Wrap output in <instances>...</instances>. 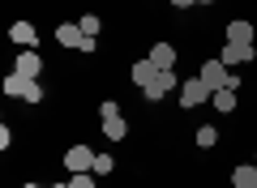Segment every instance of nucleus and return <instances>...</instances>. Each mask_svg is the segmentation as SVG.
<instances>
[{"label":"nucleus","mask_w":257,"mask_h":188,"mask_svg":"<svg viewBox=\"0 0 257 188\" xmlns=\"http://www.w3.org/2000/svg\"><path fill=\"white\" fill-rule=\"evenodd\" d=\"M5 94L26 99V103H43V86H39L35 77H22V73H9V77H5Z\"/></svg>","instance_id":"obj_1"},{"label":"nucleus","mask_w":257,"mask_h":188,"mask_svg":"<svg viewBox=\"0 0 257 188\" xmlns=\"http://www.w3.org/2000/svg\"><path fill=\"white\" fill-rule=\"evenodd\" d=\"M197 77H202V81H206V86H210V90H227V86L236 90V73H231V69H227V64H223V60H206Z\"/></svg>","instance_id":"obj_2"},{"label":"nucleus","mask_w":257,"mask_h":188,"mask_svg":"<svg viewBox=\"0 0 257 188\" xmlns=\"http://www.w3.org/2000/svg\"><path fill=\"white\" fill-rule=\"evenodd\" d=\"M214 90L206 86L202 77H189V81H180V107H202L206 99H210Z\"/></svg>","instance_id":"obj_3"},{"label":"nucleus","mask_w":257,"mask_h":188,"mask_svg":"<svg viewBox=\"0 0 257 188\" xmlns=\"http://www.w3.org/2000/svg\"><path fill=\"white\" fill-rule=\"evenodd\" d=\"M94 167V150L90 145H69V150H64V171H69V175H77V171H90Z\"/></svg>","instance_id":"obj_4"},{"label":"nucleus","mask_w":257,"mask_h":188,"mask_svg":"<svg viewBox=\"0 0 257 188\" xmlns=\"http://www.w3.org/2000/svg\"><path fill=\"white\" fill-rule=\"evenodd\" d=\"M219 60L227 64H253L257 60V52H253V43H223V52H219Z\"/></svg>","instance_id":"obj_5"},{"label":"nucleus","mask_w":257,"mask_h":188,"mask_svg":"<svg viewBox=\"0 0 257 188\" xmlns=\"http://www.w3.org/2000/svg\"><path fill=\"white\" fill-rule=\"evenodd\" d=\"M13 73H22V77H35V81H39V73H43V56H39L35 47H22V56L13 60Z\"/></svg>","instance_id":"obj_6"},{"label":"nucleus","mask_w":257,"mask_h":188,"mask_svg":"<svg viewBox=\"0 0 257 188\" xmlns=\"http://www.w3.org/2000/svg\"><path fill=\"white\" fill-rule=\"evenodd\" d=\"M172 90H176V73L163 69V73H155L150 86H142V94H146V99H163V94H172Z\"/></svg>","instance_id":"obj_7"},{"label":"nucleus","mask_w":257,"mask_h":188,"mask_svg":"<svg viewBox=\"0 0 257 188\" xmlns=\"http://www.w3.org/2000/svg\"><path fill=\"white\" fill-rule=\"evenodd\" d=\"M82 26H77V22H60V26H56V43L60 47H82Z\"/></svg>","instance_id":"obj_8"},{"label":"nucleus","mask_w":257,"mask_h":188,"mask_svg":"<svg viewBox=\"0 0 257 188\" xmlns=\"http://www.w3.org/2000/svg\"><path fill=\"white\" fill-rule=\"evenodd\" d=\"M150 60H155L159 73H163V69H176V47H172V43H155V47H150Z\"/></svg>","instance_id":"obj_9"},{"label":"nucleus","mask_w":257,"mask_h":188,"mask_svg":"<svg viewBox=\"0 0 257 188\" xmlns=\"http://www.w3.org/2000/svg\"><path fill=\"white\" fill-rule=\"evenodd\" d=\"M9 39H13V43H18V47H35L39 30L30 26V22H13V26H9Z\"/></svg>","instance_id":"obj_10"},{"label":"nucleus","mask_w":257,"mask_h":188,"mask_svg":"<svg viewBox=\"0 0 257 188\" xmlns=\"http://www.w3.org/2000/svg\"><path fill=\"white\" fill-rule=\"evenodd\" d=\"M231 188H257V162H240L231 171Z\"/></svg>","instance_id":"obj_11"},{"label":"nucleus","mask_w":257,"mask_h":188,"mask_svg":"<svg viewBox=\"0 0 257 188\" xmlns=\"http://www.w3.org/2000/svg\"><path fill=\"white\" fill-rule=\"evenodd\" d=\"M155 60H150V56H146V60H138V64H133V69H128V77H133V86H150V81H155Z\"/></svg>","instance_id":"obj_12"},{"label":"nucleus","mask_w":257,"mask_h":188,"mask_svg":"<svg viewBox=\"0 0 257 188\" xmlns=\"http://www.w3.org/2000/svg\"><path fill=\"white\" fill-rule=\"evenodd\" d=\"M227 43H253V26H248V22H231L227 26Z\"/></svg>","instance_id":"obj_13"},{"label":"nucleus","mask_w":257,"mask_h":188,"mask_svg":"<svg viewBox=\"0 0 257 188\" xmlns=\"http://www.w3.org/2000/svg\"><path fill=\"white\" fill-rule=\"evenodd\" d=\"M210 99H214V107H219V111H236V90H214V94H210Z\"/></svg>","instance_id":"obj_14"},{"label":"nucleus","mask_w":257,"mask_h":188,"mask_svg":"<svg viewBox=\"0 0 257 188\" xmlns=\"http://www.w3.org/2000/svg\"><path fill=\"white\" fill-rule=\"evenodd\" d=\"M103 133H107L111 141H120V137L128 133V124H124V116H111V120H103Z\"/></svg>","instance_id":"obj_15"},{"label":"nucleus","mask_w":257,"mask_h":188,"mask_svg":"<svg viewBox=\"0 0 257 188\" xmlns=\"http://www.w3.org/2000/svg\"><path fill=\"white\" fill-rule=\"evenodd\" d=\"M214 141H219V128H214V124H202V128H197V145H202V150H210Z\"/></svg>","instance_id":"obj_16"},{"label":"nucleus","mask_w":257,"mask_h":188,"mask_svg":"<svg viewBox=\"0 0 257 188\" xmlns=\"http://www.w3.org/2000/svg\"><path fill=\"white\" fill-rule=\"evenodd\" d=\"M94 184H99L94 171H77V175H69V188H94Z\"/></svg>","instance_id":"obj_17"},{"label":"nucleus","mask_w":257,"mask_h":188,"mask_svg":"<svg viewBox=\"0 0 257 188\" xmlns=\"http://www.w3.org/2000/svg\"><path fill=\"white\" fill-rule=\"evenodd\" d=\"M111 167H116V158H111V154H94V175H111Z\"/></svg>","instance_id":"obj_18"},{"label":"nucleus","mask_w":257,"mask_h":188,"mask_svg":"<svg viewBox=\"0 0 257 188\" xmlns=\"http://www.w3.org/2000/svg\"><path fill=\"white\" fill-rule=\"evenodd\" d=\"M77 26H82V35H90V39H99V30H103V22L94 18V13H86V18L77 22Z\"/></svg>","instance_id":"obj_19"},{"label":"nucleus","mask_w":257,"mask_h":188,"mask_svg":"<svg viewBox=\"0 0 257 188\" xmlns=\"http://www.w3.org/2000/svg\"><path fill=\"white\" fill-rule=\"evenodd\" d=\"M99 116H103V120H111V116H120V103H116V99H107V103H99Z\"/></svg>","instance_id":"obj_20"},{"label":"nucleus","mask_w":257,"mask_h":188,"mask_svg":"<svg viewBox=\"0 0 257 188\" xmlns=\"http://www.w3.org/2000/svg\"><path fill=\"white\" fill-rule=\"evenodd\" d=\"M176 9H193V5H197V0H172Z\"/></svg>","instance_id":"obj_21"},{"label":"nucleus","mask_w":257,"mask_h":188,"mask_svg":"<svg viewBox=\"0 0 257 188\" xmlns=\"http://www.w3.org/2000/svg\"><path fill=\"white\" fill-rule=\"evenodd\" d=\"M47 188H69V179H64V184H47Z\"/></svg>","instance_id":"obj_22"},{"label":"nucleus","mask_w":257,"mask_h":188,"mask_svg":"<svg viewBox=\"0 0 257 188\" xmlns=\"http://www.w3.org/2000/svg\"><path fill=\"white\" fill-rule=\"evenodd\" d=\"M197 5H214V0H197Z\"/></svg>","instance_id":"obj_23"},{"label":"nucleus","mask_w":257,"mask_h":188,"mask_svg":"<svg viewBox=\"0 0 257 188\" xmlns=\"http://www.w3.org/2000/svg\"><path fill=\"white\" fill-rule=\"evenodd\" d=\"M253 162H257V154H253Z\"/></svg>","instance_id":"obj_24"}]
</instances>
